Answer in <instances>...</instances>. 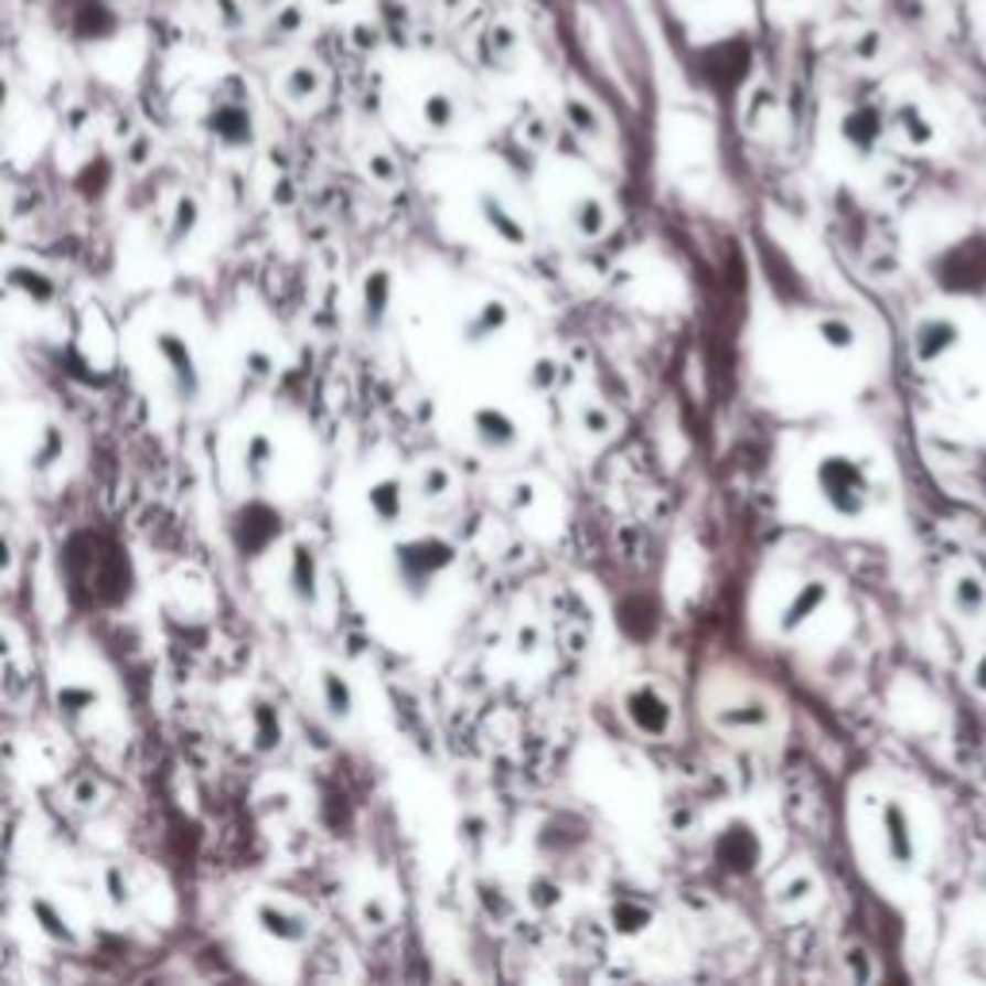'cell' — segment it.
Instances as JSON below:
<instances>
[{
    "instance_id": "obj_1",
    "label": "cell",
    "mask_w": 986,
    "mask_h": 986,
    "mask_svg": "<svg viewBox=\"0 0 986 986\" xmlns=\"http://www.w3.org/2000/svg\"><path fill=\"white\" fill-rule=\"evenodd\" d=\"M817 486L836 516H864L867 508V471L848 456H828L817 467Z\"/></svg>"
},
{
    "instance_id": "obj_2",
    "label": "cell",
    "mask_w": 986,
    "mask_h": 986,
    "mask_svg": "<svg viewBox=\"0 0 986 986\" xmlns=\"http://www.w3.org/2000/svg\"><path fill=\"white\" fill-rule=\"evenodd\" d=\"M456 562V547L448 539H432V536H420L409 539V544L397 547V570H401L405 586L412 593H420L428 586V578L440 575L443 567Z\"/></svg>"
},
{
    "instance_id": "obj_3",
    "label": "cell",
    "mask_w": 986,
    "mask_h": 986,
    "mask_svg": "<svg viewBox=\"0 0 986 986\" xmlns=\"http://www.w3.org/2000/svg\"><path fill=\"white\" fill-rule=\"evenodd\" d=\"M205 128L213 131L224 147H247L250 139H255V124H250V108L244 97H216Z\"/></svg>"
},
{
    "instance_id": "obj_4",
    "label": "cell",
    "mask_w": 986,
    "mask_h": 986,
    "mask_svg": "<svg viewBox=\"0 0 986 986\" xmlns=\"http://www.w3.org/2000/svg\"><path fill=\"white\" fill-rule=\"evenodd\" d=\"M759 836L751 833V825H729L714 844V859L721 871L729 875H748L759 864Z\"/></svg>"
},
{
    "instance_id": "obj_5",
    "label": "cell",
    "mask_w": 986,
    "mask_h": 986,
    "mask_svg": "<svg viewBox=\"0 0 986 986\" xmlns=\"http://www.w3.org/2000/svg\"><path fill=\"white\" fill-rule=\"evenodd\" d=\"M882 840H887V856L894 867H913L918 859V844H913V825L910 813L902 810V802H887L882 805Z\"/></svg>"
},
{
    "instance_id": "obj_6",
    "label": "cell",
    "mask_w": 986,
    "mask_h": 986,
    "mask_svg": "<svg viewBox=\"0 0 986 986\" xmlns=\"http://www.w3.org/2000/svg\"><path fill=\"white\" fill-rule=\"evenodd\" d=\"M278 532H281L278 513L255 501V505H247L244 513H239L236 544H239V551H244V555H258L262 547H270L274 539H278Z\"/></svg>"
},
{
    "instance_id": "obj_7",
    "label": "cell",
    "mask_w": 986,
    "mask_h": 986,
    "mask_svg": "<svg viewBox=\"0 0 986 986\" xmlns=\"http://www.w3.org/2000/svg\"><path fill=\"white\" fill-rule=\"evenodd\" d=\"M624 709H629L632 725H636L640 732H647V737H663V732L671 729V706L660 698L655 686H636V690L629 694V701H624Z\"/></svg>"
},
{
    "instance_id": "obj_8",
    "label": "cell",
    "mask_w": 986,
    "mask_h": 986,
    "mask_svg": "<svg viewBox=\"0 0 986 986\" xmlns=\"http://www.w3.org/2000/svg\"><path fill=\"white\" fill-rule=\"evenodd\" d=\"M882 128H887V124H882V112L879 108H871V105L848 108L844 120H840L844 143H848L856 154H871L875 147H879V139H882Z\"/></svg>"
},
{
    "instance_id": "obj_9",
    "label": "cell",
    "mask_w": 986,
    "mask_h": 986,
    "mask_svg": "<svg viewBox=\"0 0 986 986\" xmlns=\"http://www.w3.org/2000/svg\"><path fill=\"white\" fill-rule=\"evenodd\" d=\"M960 343V324L952 317H929L918 324L913 332V351H918L921 363H936L941 355H949Z\"/></svg>"
},
{
    "instance_id": "obj_10",
    "label": "cell",
    "mask_w": 986,
    "mask_h": 986,
    "mask_svg": "<svg viewBox=\"0 0 986 986\" xmlns=\"http://www.w3.org/2000/svg\"><path fill=\"white\" fill-rule=\"evenodd\" d=\"M154 343H159V355L170 363V374H174L178 397H197V389H201V374H197V366H193V355H190V347H185L182 335L162 332Z\"/></svg>"
},
{
    "instance_id": "obj_11",
    "label": "cell",
    "mask_w": 986,
    "mask_h": 986,
    "mask_svg": "<svg viewBox=\"0 0 986 986\" xmlns=\"http://www.w3.org/2000/svg\"><path fill=\"white\" fill-rule=\"evenodd\" d=\"M474 432H479V440L493 451H505L516 443V425L505 409H479L474 412Z\"/></svg>"
},
{
    "instance_id": "obj_12",
    "label": "cell",
    "mask_w": 986,
    "mask_h": 986,
    "mask_svg": "<svg viewBox=\"0 0 986 986\" xmlns=\"http://www.w3.org/2000/svg\"><path fill=\"white\" fill-rule=\"evenodd\" d=\"M894 128H898V136H902L905 143H913V147H929L933 143V136H936V128H933V120L925 116V108L910 105V100L894 108Z\"/></svg>"
},
{
    "instance_id": "obj_13",
    "label": "cell",
    "mask_w": 986,
    "mask_h": 986,
    "mask_svg": "<svg viewBox=\"0 0 986 986\" xmlns=\"http://www.w3.org/2000/svg\"><path fill=\"white\" fill-rule=\"evenodd\" d=\"M655 601H647L644 593H636V598H624L621 601V629L629 632L632 640H647L655 636Z\"/></svg>"
},
{
    "instance_id": "obj_14",
    "label": "cell",
    "mask_w": 986,
    "mask_h": 986,
    "mask_svg": "<svg viewBox=\"0 0 986 986\" xmlns=\"http://www.w3.org/2000/svg\"><path fill=\"white\" fill-rule=\"evenodd\" d=\"M258 921H262L266 933L278 936V941H289V944L304 941V933H309V921H304L301 913H286V910H278V905H262V910H258Z\"/></svg>"
},
{
    "instance_id": "obj_15",
    "label": "cell",
    "mask_w": 986,
    "mask_h": 986,
    "mask_svg": "<svg viewBox=\"0 0 986 986\" xmlns=\"http://www.w3.org/2000/svg\"><path fill=\"white\" fill-rule=\"evenodd\" d=\"M952 605H956L960 617L975 621V617L986 613V582L979 575H960L956 586H952Z\"/></svg>"
},
{
    "instance_id": "obj_16",
    "label": "cell",
    "mask_w": 986,
    "mask_h": 986,
    "mask_svg": "<svg viewBox=\"0 0 986 986\" xmlns=\"http://www.w3.org/2000/svg\"><path fill=\"white\" fill-rule=\"evenodd\" d=\"M482 216H486V224H490L493 232H497L501 239H505V244H513V247L528 244V232H524V224H516L513 213H508V208L501 205L497 197H490V193H482Z\"/></svg>"
},
{
    "instance_id": "obj_17",
    "label": "cell",
    "mask_w": 986,
    "mask_h": 986,
    "mask_svg": "<svg viewBox=\"0 0 986 986\" xmlns=\"http://www.w3.org/2000/svg\"><path fill=\"white\" fill-rule=\"evenodd\" d=\"M320 85H324V77H320V69L309 66V62H297V66L289 69L286 77H281V93H286L293 105H304V100H312L320 93Z\"/></svg>"
},
{
    "instance_id": "obj_18",
    "label": "cell",
    "mask_w": 986,
    "mask_h": 986,
    "mask_svg": "<svg viewBox=\"0 0 986 986\" xmlns=\"http://www.w3.org/2000/svg\"><path fill=\"white\" fill-rule=\"evenodd\" d=\"M825 598H828V586H825V582H810V586H802V593H797V598L790 601L786 617H782V629L794 632L802 621H810V617L817 613L821 605H825Z\"/></svg>"
},
{
    "instance_id": "obj_19",
    "label": "cell",
    "mask_w": 986,
    "mask_h": 986,
    "mask_svg": "<svg viewBox=\"0 0 986 986\" xmlns=\"http://www.w3.org/2000/svg\"><path fill=\"white\" fill-rule=\"evenodd\" d=\"M516 31L508 28V23H493V28H486V39H482V58L490 62V66H508V58L516 54Z\"/></svg>"
},
{
    "instance_id": "obj_20",
    "label": "cell",
    "mask_w": 986,
    "mask_h": 986,
    "mask_svg": "<svg viewBox=\"0 0 986 986\" xmlns=\"http://www.w3.org/2000/svg\"><path fill=\"white\" fill-rule=\"evenodd\" d=\"M420 116H425V124L432 131H448L451 124L459 120V105H456V97H451V93L432 89L425 100H420Z\"/></svg>"
},
{
    "instance_id": "obj_21",
    "label": "cell",
    "mask_w": 986,
    "mask_h": 986,
    "mask_svg": "<svg viewBox=\"0 0 986 986\" xmlns=\"http://www.w3.org/2000/svg\"><path fill=\"white\" fill-rule=\"evenodd\" d=\"M371 508L382 524H394L397 516H401V482H394V479L378 482V486L371 490Z\"/></svg>"
},
{
    "instance_id": "obj_22",
    "label": "cell",
    "mask_w": 986,
    "mask_h": 986,
    "mask_svg": "<svg viewBox=\"0 0 986 986\" xmlns=\"http://www.w3.org/2000/svg\"><path fill=\"white\" fill-rule=\"evenodd\" d=\"M289 582H293V593L297 601H312V586H317V562H312V551L309 547H297L293 551V575H289Z\"/></svg>"
},
{
    "instance_id": "obj_23",
    "label": "cell",
    "mask_w": 986,
    "mask_h": 986,
    "mask_svg": "<svg viewBox=\"0 0 986 986\" xmlns=\"http://www.w3.org/2000/svg\"><path fill=\"white\" fill-rule=\"evenodd\" d=\"M605 224H609V216H605V205H601V201L586 197V201H578V205H575V228L582 232L586 239L601 236V232H605Z\"/></svg>"
},
{
    "instance_id": "obj_24",
    "label": "cell",
    "mask_w": 986,
    "mask_h": 986,
    "mask_svg": "<svg viewBox=\"0 0 986 986\" xmlns=\"http://www.w3.org/2000/svg\"><path fill=\"white\" fill-rule=\"evenodd\" d=\"M324 701H328V714H332V717H347L351 706H355L347 678L335 675V671H328V675H324Z\"/></svg>"
},
{
    "instance_id": "obj_25",
    "label": "cell",
    "mask_w": 986,
    "mask_h": 986,
    "mask_svg": "<svg viewBox=\"0 0 986 986\" xmlns=\"http://www.w3.org/2000/svg\"><path fill=\"white\" fill-rule=\"evenodd\" d=\"M505 320H508V309L501 301H490L486 309L479 312V317L471 320V328H467V335H471V343H479V340H486L490 332H501V328H505Z\"/></svg>"
},
{
    "instance_id": "obj_26",
    "label": "cell",
    "mask_w": 986,
    "mask_h": 986,
    "mask_svg": "<svg viewBox=\"0 0 986 986\" xmlns=\"http://www.w3.org/2000/svg\"><path fill=\"white\" fill-rule=\"evenodd\" d=\"M255 740H258V748H274V743L281 740V725H278V717L270 714V706H255Z\"/></svg>"
},
{
    "instance_id": "obj_27",
    "label": "cell",
    "mask_w": 986,
    "mask_h": 986,
    "mask_svg": "<svg viewBox=\"0 0 986 986\" xmlns=\"http://www.w3.org/2000/svg\"><path fill=\"white\" fill-rule=\"evenodd\" d=\"M386 301H389V278L386 274H374L371 281H366V317L378 324L382 312H386Z\"/></svg>"
},
{
    "instance_id": "obj_28",
    "label": "cell",
    "mask_w": 986,
    "mask_h": 986,
    "mask_svg": "<svg viewBox=\"0 0 986 986\" xmlns=\"http://www.w3.org/2000/svg\"><path fill=\"white\" fill-rule=\"evenodd\" d=\"M647 921H652V913L640 910V905H632V902H617L613 905V925L621 929V933H640Z\"/></svg>"
},
{
    "instance_id": "obj_29",
    "label": "cell",
    "mask_w": 986,
    "mask_h": 986,
    "mask_svg": "<svg viewBox=\"0 0 986 986\" xmlns=\"http://www.w3.org/2000/svg\"><path fill=\"white\" fill-rule=\"evenodd\" d=\"M821 340H825L828 347L844 351L856 343V332H851V324H844V320H821Z\"/></svg>"
},
{
    "instance_id": "obj_30",
    "label": "cell",
    "mask_w": 986,
    "mask_h": 986,
    "mask_svg": "<svg viewBox=\"0 0 986 986\" xmlns=\"http://www.w3.org/2000/svg\"><path fill=\"white\" fill-rule=\"evenodd\" d=\"M567 116H570V120H575V128H578V131H586V136H598V131H601L598 112H593V108L586 105V100H567Z\"/></svg>"
},
{
    "instance_id": "obj_31",
    "label": "cell",
    "mask_w": 986,
    "mask_h": 986,
    "mask_svg": "<svg viewBox=\"0 0 986 986\" xmlns=\"http://www.w3.org/2000/svg\"><path fill=\"white\" fill-rule=\"evenodd\" d=\"M93 701H97V694L85 690V686H62L58 690V706L66 709V714H82V709H89Z\"/></svg>"
},
{
    "instance_id": "obj_32",
    "label": "cell",
    "mask_w": 986,
    "mask_h": 986,
    "mask_svg": "<svg viewBox=\"0 0 986 986\" xmlns=\"http://www.w3.org/2000/svg\"><path fill=\"white\" fill-rule=\"evenodd\" d=\"M12 286H23L28 289V293H35L39 301H51V281H43V274H35V270H12Z\"/></svg>"
},
{
    "instance_id": "obj_33",
    "label": "cell",
    "mask_w": 986,
    "mask_h": 986,
    "mask_svg": "<svg viewBox=\"0 0 986 986\" xmlns=\"http://www.w3.org/2000/svg\"><path fill=\"white\" fill-rule=\"evenodd\" d=\"M717 721H721L725 729H743V725H767V706H748V709H740V714H721Z\"/></svg>"
},
{
    "instance_id": "obj_34",
    "label": "cell",
    "mask_w": 986,
    "mask_h": 986,
    "mask_svg": "<svg viewBox=\"0 0 986 986\" xmlns=\"http://www.w3.org/2000/svg\"><path fill=\"white\" fill-rule=\"evenodd\" d=\"M197 224V201L193 197H182L178 201V224H174V236H185V232Z\"/></svg>"
},
{
    "instance_id": "obj_35",
    "label": "cell",
    "mask_w": 986,
    "mask_h": 986,
    "mask_svg": "<svg viewBox=\"0 0 986 986\" xmlns=\"http://www.w3.org/2000/svg\"><path fill=\"white\" fill-rule=\"evenodd\" d=\"M266 456H270V440H266V436H255V440H250V474H255V479H262Z\"/></svg>"
},
{
    "instance_id": "obj_36",
    "label": "cell",
    "mask_w": 986,
    "mask_h": 986,
    "mask_svg": "<svg viewBox=\"0 0 986 986\" xmlns=\"http://www.w3.org/2000/svg\"><path fill=\"white\" fill-rule=\"evenodd\" d=\"M451 486V474L443 471V467H432V471H425V493L432 497V493H443Z\"/></svg>"
},
{
    "instance_id": "obj_37",
    "label": "cell",
    "mask_w": 986,
    "mask_h": 986,
    "mask_svg": "<svg viewBox=\"0 0 986 986\" xmlns=\"http://www.w3.org/2000/svg\"><path fill=\"white\" fill-rule=\"evenodd\" d=\"M805 890H810V879H794L782 890V902H797V898H805Z\"/></svg>"
},
{
    "instance_id": "obj_38",
    "label": "cell",
    "mask_w": 986,
    "mask_h": 986,
    "mask_svg": "<svg viewBox=\"0 0 986 986\" xmlns=\"http://www.w3.org/2000/svg\"><path fill=\"white\" fill-rule=\"evenodd\" d=\"M582 420L593 428V432H605V428H609V417H605V412H598V409H586Z\"/></svg>"
},
{
    "instance_id": "obj_39",
    "label": "cell",
    "mask_w": 986,
    "mask_h": 986,
    "mask_svg": "<svg viewBox=\"0 0 986 986\" xmlns=\"http://www.w3.org/2000/svg\"><path fill=\"white\" fill-rule=\"evenodd\" d=\"M972 683H975V690H983V694H986V652L979 655V663H975V671H972Z\"/></svg>"
},
{
    "instance_id": "obj_40",
    "label": "cell",
    "mask_w": 986,
    "mask_h": 986,
    "mask_svg": "<svg viewBox=\"0 0 986 986\" xmlns=\"http://www.w3.org/2000/svg\"><path fill=\"white\" fill-rule=\"evenodd\" d=\"M551 371H555L551 363H536V386H547V382H551Z\"/></svg>"
},
{
    "instance_id": "obj_41",
    "label": "cell",
    "mask_w": 986,
    "mask_h": 986,
    "mask_svg": "<svg viewBox=\"0 0 986 986\" xmlns=\"http://www.w3.org/2000/svg\"><path fill=\"white\" fill-rule=\"evenodd\" d=\"M374 174L386 178V182H389V178H394V170H389V162H386V159H374Z\"/></svg>"
},
{
    "instance_id": "obj_42",
    "label": "cell",
    "mask_w": 986,
    "mask_h": 986,
    "mask_svg": "<svg viewBox=\"0 0 986 986\" xmlns=\"http://www.w3.org/2000/svg\"><path fill=\"white\" fill-rule=\"evenodd\" d=\"M343 4H351V0H324V8H343Z\"/></svg>"
}]
</instances>
